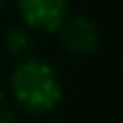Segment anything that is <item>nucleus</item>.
<instances>
[{"instance_id":"obj_1","label":"nucleus","mask_w":123,"mask_h":123,"mask_svg":"<svg viewBox=\"0 0 123 123\" xmlns=\"http://www.w3.org/2000/svg\"><path fill=\"white\" fill-rule=\"evenodd\" d=\"M9 91L27 114H48L64 98V84L53 64L43 59H23L9 75Z\"/></svg>"},{"instance_id":"obj_2","label":"nucleus","mask_w":123,"mask_h":123,"mask_svg":"<svg viewBox=\"0 0 123 123\" xmlns=\"http://www.w3.org/2000/svg\"><path fill=\"white\" fill-rule=\"evenodd\" d=\"M18 16L27 30L57 34L68 18V0H16Z\"/></svg>"},{"instance_id":"obj_3","label":"nucleus","mask_w":123,"mask_h":123,"mask_svg":"<svg viewBox=\"0 0 123 123\" xmlns=\"http://www.w3.org/2000/svg\"><path fill=\"white\" fill-rule=\"evenodd\" d=\"M59 39L71 55L87 57L100 46V30L89 16H68L59 27Z\"/></svg>"},{"instance_id":"obj_4","label":"nucleus","mask_w":123,"mask_h":123,"mask_svg":"<svg viewBox=\"0 0 123 123\" xmlns=\"http://www.w3.org/2000/svg\"><path fill=\"white\" fill-rule=\"evenodd\" d=\"M5 43H7V50L12 55H21L23 50L30 46V37H27V32H23V30H12V32H7Z\"/></svg>"},{"instance_id":"obj_5","label":"nucleus","mask_w":123,"mask_h":123,"mask_svg":"<svg viewBox=\"0 0 123 123\" xmlns=\"http://www.w3.org/2000/svg\"><path fill=\"white\" fill-rule=\"evenodd\" d=\"M2 98H5V89H2V82H0V105H2Z\"/></svg>"},{"instance_id":"obj_6","label":"nucleus","mask_w":123,"mask_h":123,"mask_svg":"<svg viewBox=\"0 0 123 123\" xmlns=\"http://www.w3.org/2000/svg\"><path fill=\"white\" fill-rule=\"evenodd\" d=\"M5 5H7V0H0V9H2V7H5Z\"/></svg>"}]
</instances>
